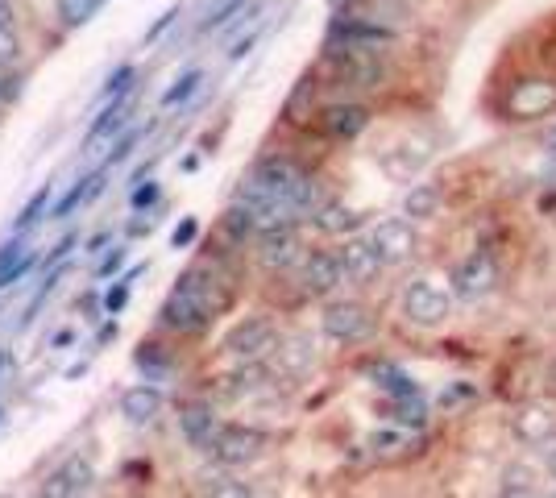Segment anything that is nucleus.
<instances>
[{
  "label": "nucleus",
  "instance_id": "4468645a",
  "mask_svg": "<svg viewBox=\"0 0 556 498\" xmlns=\"http://www.w3.org/2000/svg\"><path fill=\"white\" fill-rule=\"evenodd\" d=\"M158 324H162L166 332H179V337H196V332H204V328L212 324V316H208L191 295H183V291L175 287L171 295H166V303H162Z\"/></svg>",
  "mask_w": 556,
  "mask_h": 498
},
{
  "label": "nucleus",
  "instance_id": "412c9836",
  "mask_svg": "<svg viewBox=\"0 0 556 498\" xmlns=\"http://www.w3.org/2000/svg\"><path fill=\"white\" fill-rule=\"evenodd\" d=\"M96 191H104V175H100V171L75 179V183H71V191H67V196H63L59 204H54L46 216H50V220H67V216H75L83 204H88V200L96 196Z\"/></svg>",
  "mask_w": 556,
  "mask_h": 498
},
{
  "label": "nucleus",
  "instance_id": "2eb2a0df",
  "mask_svg": "<svg viewBox=\"0 0 556 498\" xmlns=\"http://www.w3.org/2000/svg\"><path fill=\"white\" fill-rule=\"evenodd\" d=\"M511 432H515L519 445L544 449L548 440H556V411L544 407V403H523V407L511 415Z\"/></svg>",
  "mask_w": 556,
  "mask_h": 498
},
{
  "label": "nucleus",
  "instance_id": "9b49d317",
  "mask_svg": "<svg viewBox=\"0 0 556 498\" xmlns=\"http://www.w3.org/2000/svg\"><path fill=\"white\" fill-rule=\"evenodd\" d=\"M303 254H308V249H303L299 225H278V229L258 233V258L270 270H291L303 262Z\"/></svg>",
  "mask_w": 556,
  "mask_h": 498
},
{
  "label": "nucleus",
  "instance_id": "6ab92c4d",
  "mask_svg": "<svg viewBox=\"0 0 556 498\" xmlns=\"http://www.w3.org/2000/svg\"><path fill=\"white\" fill-rule=\"evenodd\" d=\"M312 225H316L320 233H328V237H345V233L361 229V212L349 208V204H341V200H324V204L312 212Z\"/></svg>",
  "mask_w": 556,
  "mask_h": 498
},
{
  "label": "nucleus",
  "instance_id": "7c9ffc66",
  "mask_svg": "<svg viewBox=\"0 0 556 498\" xmlns=\"http://www.w3.org/2000/svg\"><path fill=\"white\" fill-rule=\"evenodd\" d=\"M137 142H142V129H133V133H125L121 142H117V150L108 154V166H113V162H121V158H125V154H129V150H133Z\"/></svg>",
  "mask_w": 556,
  "mask_h": 498
},
{
  "label": "nucleus",
  "instance_id": "4be33fe9",
  "mask_svg": "<svg viewBox=\"0 0 556 498\" xmlns=\"http://www.w3.org/2000/svg\"><path fill=\"white\" fill-rule=\"evenodd\" d=\"M129 117H133V92L100 108V117H96V121H92V129H88V146H96L100 137H113L117 129H125V121H129Z\"/></svg>",
  "mask_w": 556,
  "mask_h": 498
},
{
  "label": "nucleus",
  "instance_id": "b1692460",
  "mask_svg": "<svg viewBox=\"0 0 556 498\" xmlns=\"http://www.w3.org/2000/svg\"><path fill=\"white\" fill-rule=\"evenodd\" d=\"M104 0H59V21L67 30H79V25H88L96 13H100Z\"/></svg>",
  "mask_w": 556,
  "mask_h": 498
},
{
  "label": "nucleus",
  "instance_id": "a878e982",
  "mask_svg": "<svg viewBox=\"0 0 556 498\" xmlns=\"http://www.w3.org/2000/svg\"><path fill=\"white\" fill-rule=\"evenodd\" d=\"M50 191H54V187H50V183H42V187H38V196H34L30 204L21 208V216H17V225H13L17 233H25V229H30V225H38V220H46V204H50Z\"/></svg>",
  "mask_w": 556,
  "mask_h": 498
},
{
  "label": "nucleus",
  "instance_id": "6e6552de",
  "mask_svg": "<svg viewBox=\"0 0 556 498\" xmlns=\"http://www.w3.org/2000/svg\"><path fill=\"white\" fill-rule=\"evenodd\" d=\"M183 295H191V299H196L200 303V308L216 320L220 312H229L233 308V287L225 283V279H220V274L212 270V266H191L187 274H183V279L175 283Z\"/></svg>",
  "mask_w": 556,
  "mask_h": 498
},
{
  "label": "nucleus",
  "instance_id": "bb28decb",
  "mask_svg": "<svg viewBox=\"0 0 556 498\" xmlns=\"http://www.w3.org/2000/svg\"><path fill=\"white\" fill-rule=\"evenodd\" d=\"M137 79V71L133 67H121L113 79L104 83V92H100V104H113V100H121V96H129V83Z\"/></svg>",
  "mask_w": 556,
  "mask_h": 498
},
{
  "label": "nucleus",
  "instance_id": "5701e85b",
  "mask_svg": "<svg viewBox=\"0 0 556 498\" xmlns=\"http://www.w3.org/2000/svg\"><path fill=\"white\" fill-rule=\"evenodd\" d=\"M436 208H440V191H436L432 183H415V187L407 191V200H403V212L415 216V220L436 216Z\"/></svg>",
  "mask_w": 556,
  "mask_h": 498
},
{
  "label": "nucleus",
  "instance_id": "c9c22d12",
  "mask_svg": "<svg viewBox=\"0 0 556 498\" xmlns=\"http://www.w3.org/2000/svg\"><path fill=\"white\" fill-rule=\"evenodd\" d=\"M540 453H544V465H548V474L556 478V440H548V445H544Z\"/></svg>",
  "mask_w": 556,
  "mask_h": 498
},
{
  "label": "nucleus",
  "instance_id": "aec40b11",
  "mask_svg": "<svg viewBox=\"0 0 556 498\" xmlns=\"http://www.w3.org/2000/svg\"><path fill=\"white\" fill-rule=\"evenodd\" d=\"M158 411H162V391H158V386H129V391L121 395V415L129 424H150Z\"/></svg>",
  "mask_w": 556,
  "mask_h": 498
},
{
  "label": "nucleus",
  "instance_id": "ddd939ff",
  "mask_svg": "<svg viewBox=\"0 0 556 498\" xmlns=\"http://www.w3.org/2000/svg\"><path fill=\"white\" fill-rule=\"evenodd\" d=\"M345 283V274H341V262H337V254H328V249H308L303 254V262H299V287H303V295H332Z\"/></svg>",
  "mask_w": 556,
  "mask_h": 498
},
{
  "label": "nucleus",
  "instance_id": "2f4dec72",
  "mask_svg": "<svg viewBox=\"0 0 556 498\" xmlns=\"http://www.w3.org/2000/svg\"><path fill=\"white\" fill-rule=\"evenodd\" d=\"M67 249H75V233H67V237L59 241V245L50 249V254H46V266H59V262L67 258Z\"/></svg>",
  "mask_w": 556,
  "mask_h": 498
},
{
  "label": "nucleus",
  "instance_id": "393cba45",
  "mask_svg": "<svg viewBox=\"0 0 556 498\" xmlns=\"http://www.w3.org/2000/svg\"><path fill=\"white\" fill-rule=\"evenodd\" d=\"M204 83V71L200 67H191V71H183L179 79H175V88H166V96H162V108H179V104H187L191 96H196V88Z\"/></svg>",
  "mask_w": 556,
  "mask_h": 498
},
{
  "label": "nucleus",
  "instance_id": "ea45409f",
  "mask_svg": "<svg viewBox=\"0 0 556 498\" xmlns=\"http://www.w3.org/2000/svg\"><path fill=\"white\" fill-rule=\"evenodd\" d=\"M5 362H9V357H5V353H0V374H5Z\"/></svg>",
  "mask_w": 556,
  "mask_h": 498
},
{
  "label": "nucleus",
  "instance_id": "1a4fd4ad",
  "mask_svg": "<svg viewBox=\"0 0 556 498\" xmlns=\"http://www.w3.org/2000/svg\"><path fill=\"white\" fill-rule=\"evenodd\" d=\"M366 241L374 245V254H378L382 266H399V262H407V258L415 254V245H420V237H415V229H411V220H403V216H386V220H378Z\"/></svg>",
  "mask_w": 556,
  "mask_h": 498
},
{
  "label": "nucleus",
  "instance_id": "dca6fc26",
  "mask_svg": "<svg viewBox=\"0 0 556 498\" xmlns=\"http://www.w3.org/2000/svg\"><path fill=\"white\" fill-rule=\"evenodd\" d=\"M337 262H341V274H345V283H353V287H370L378 274L386 270L382 262H378V254H374V245L366 241V237H349L341 249H337Z\"/></svg>",
  "mask_w": 556,
  "mask_h": 498
},
{
  "label": "nucleus",
  "instance_id": "f257e3e1",
  "mask_svg": "<svg viewBox=\"0 0 556 498\" xmlns=\"http://www.w3.org/2000/svg\"><path fill=\"white\" fill-rule=\"evenodd\" d=\"M498 113H503V121H515V125H532V121L556 117V75L527 71V75L511 79L507 92H503V104H498Z\"/></svg>",
  "mask_w": 556,
  "mask_h": 498
},
{
  "label": "nucleus",
  "instance_id": "f704fd0d",
  "mask_svg": "<svg viewBox=\"0 0 556 498\" xmlns=\"http://www.w3.org/2000/svg\"><path fill=\"white\" fill-rule=\"evenodd\" d=\"M191 237H196V220H183V225H179V229H175V245H179V249H183V245H187V241H191Z\"/></svg>",
  "mask_w": 556,
  "mask_h": 498
},
{
  "label": "nucleus",
  "instance_id": "473e14b6",
  "mask_svg": "<svg viewBox=\"0 0 556 498\" xmlns=\"http://www.w3.org/2000/svg\"><path fill=\"white\" fill-rule=\"evenodd\" d=\"M129 200H133V208H146V204H154V200H158V183H146V187H137Z\"/></svg>",
  "mask_w": 556,
  "mask_h": 498
},
{
  "label": "nucleus",
  "instance_id": "4c0bfd02",
  "mask_svg": "<svg viewBox=\"0 0 556 498\" xmlns=\"http://www.w3.org/2000/svg\"><path fill=\"white\" fill-rule=\"evenodd\" d=\"M544 150H548V154H556V125H548V129H544Z\"/></svg>",
  "mask_w": 556,
  "mask_h": 498
},
{
  "label": "nucleus",
  "instance_id": "9d476101",
  "mask_svg": "<svg viewBox=\"0 0 556 498\" xmlns=\"http://www.w3.org/2000/svg\"><path fill=\"white\" fill-rule=\"evenodd\" d=\"M399 34L391 30V25L382 21H370V17H337L332 21V46L341 50H386Z\"/></svg>",
  "mask_w": 556,
  "mask_h": 498
},
{
  "label": "nucleus",
  "instance_id": "0eeeda50",
  "mask_svg": "<svg viewBox=\"0 0 556 498\" xmlns=\"http://www.w3.org/2000/svg\"><path fill=\"white\" fill-rule=\"evenodd\" d=\"M370 125V108L357 104V100H337V104H324L316 108V133L328 137V142H353Z\"/></svg>",
  "mask_w": 556,
  "mask_h": 498
},
{
  "label": "nucleus",
  "instance_id": "f03ea898",
  "mask_svg": "<svg viewBox=\"0 0 556 498\" xmlns=\"http://www.w3.org/2000/svg\"><path fill=\"white\" fill-rule=\"evenodd\" d=\"M320 328H324V337H332L337 345H361L374 337L378 316L370 303H361V299H332L320 316Z\"/></svg>",
  "mask_w": 556,
  "mask_h": 498
},
{
  "label": "nucleus",
  "instance_id": "c85d7f7f",
  "mask_svg": "<svg viewBox=\"0 0 556 498\" xmlns=\"http://www.w3.org/2000/svg\"><path fill=\"white\" fill-rule=\"evenodd\" d=\"M17 34H13V25H5V21H0V63H13L17 59Z\"/></svg>",
  "mask_w": 556,
  "mask_h": 498
},
{
  "label": "nucleus",
  "instance_id": "f8f14e48",
  "mask_svg": "<svg viewBox=\"0 0 556 498\" xmlns=\"http://www.w3.org/2000/svg\"><path fill=\"white\" fill-rule=\"evenodd\" d=\"M92 482H96L92 461L83 457V453H75V457H67L59 469H54V474H46L38 498H83V494L92 490Z\"/></svg>",
  "mask_w": 556,
  "mask_h": 498
},
{
  "label": "nucleus",
  "instance_id": "cd10ccee",
  "mask_svg": "<svg viewBox=\"0 0 556 498\" xmlns=\"http://www.w3.org/2000/svg\"><path fill=\"white\" fill-rule=\"evenodd\" d=\"M137 274H142V270H133V274H125V279H121V283H117L113 291L104 295V312H108V316H117V312L125 308V299H129V291H133V279H137Z\"/></svg>",
  "mask_w": 556,
  "mask_h": 498
},
{
  "label": "nucleus",
  "instance_id": "37998d69",
  "mask_svg": "<svg viewBox=\"0 0 556 498\" xmlns=\"http://www.w3.org/2000/svg\"><path fill=\"white\" fill-rule=\"evenodd\" d=\"M0 415H5V411H0Z\"/></svg>",
  "mask_w": 556,
  "mask_h": 498
},
{
  "label": "nucleus",
  "instance_id": "20e7f679",
  "mask_svg": "<svg viewBox=\"0 0 556 498\" xmlns=\"http://www.w3.org/2000/svg\"><path fill=\"white\" fill-rule=\"evenodd\" d=\"M278 328H274V320H266V316H249V320H241V324H233L229 332H225V341H220V349H225L233 362H241V366H249V362H266V357L278 349Z\"/></svg>",
  "mask_w": 556,
  "mask_h": 498
},
{
  "label": "nucleus",
  "instance_id": "79ce46f5",
  "mask_svg": "<svg viewBox=\"0 0 556 498\" xmlns=\"http://www.w3.org/2000/svg\"><path fill=\"white\" fill-rule=\"evenodd\" d=\"M548 498H556V494H548Z\"/></svg>",
  "mask_w": 556,
  "mask_h": 498
},
{
  "label": "nucleus",
  "instance_id": "c756f323",
  "mask_svg": "<svg viewBox=\"0 0 556 498\" xmlns=\"http://www.w3.org/2000/svg\"><path fill=\"white\" fill-rule=\"evenodd\" d=\"M208 498H254V490H249L245 482H216Z\"/></svg>",
  "mask_w": 556,
  "mask_h": 498
},
{
  "label": "nucleus",
  "instance_id": "39448f33",
  "mask_svg": "<svg viewBox=\"0 0 556 498\" xmlns=\"http://www.w3.org/2000/svg\"><path fill=\"white\" fill-rule=\"evenodd\" d=\"M270 445V436L262 428H249V424H220L216 440H212V461L220 465H249V461H258Z\"/></svg>",
  "mask_w": 556,
  "mask_h": 498
},
{
  "label": "nucleus",
  "instance_id": "f3484780",
  "mask_svg": "<svg viewBox=\"0 0 556 498\" xmlns=\"http://www.w3.org/2000/svg\"><path fill=\"white\" fill-rule=\"evenodd\" d=\"M179 428H183V440L191 449H212V440L220 432V420H216V411L208 403H183L179 407Z\"/></svg>",
  "mask_w": 556,
  "mask_h": 498
},
{
  "label": "nucleus",
  "instance_id": "a19ab883",
  "mask_svg": "<svg viewBox=\"0 0 556 498\" xmlns=\"http://www.w3.org/2000/svg\"><path fill=\"white\" fill-rule=\"evenodd\" d=\"M552 378H556V362H552Z\"/></svg>",
  "mask_w": 556,
  "mask_h": 498
},
{
  "label": "nucleus",
  "instance_id": "423d86ee",
  "mask_svg": "<svg viewBox=\"0 0 556 498\" xmlns=\"http://www.w3.org/2000/svg\"><path fill=\"white\" fill-rule=\"evenodd\" d=\"M494 287H498V262L486 254V249H474V254L453 266V279H449L453 299L474 303V299H486Z\"/></svg>",
  "mask_w": 556,
  "mask_h": 498
},
{
  "label": "nucleus",
  "instance_id": "a211bd4d",
  "mask_svg": "<svg viewBox=\"0 0 556 498\" xmlns=\"http://www.w3.org/2000/svg\"><path fill=\"white\" fill-rule=\"evenodd\" d=\"M30 270H38V254H34L30 241H9L5 249H0V291H9Z\"/></svg>",
  "mask_w": 556,
  "mask_h": 498
},
{
  "label": "nucleus",
  "instance_id": "58836bf2",
  "mask_svg": "<svg viewBox=\"0 0 556 498\" xmlns=\"http://www.w3.org/2000/svg\"><path fill=\"white\" fill-rule=\"evenodd\" d=\"M0 21H5V25L13 21V5H9V0H0Z\"/></svg>",
  "mask_w": 556,
  "mask_h": 498
},
{
  "label": "nucleus",
  "instance_id": "72a5a7b5",
  "mask_svg": "<svg viewBox=\"0 0 556 498\" xmlns=\"http://www.w3.org/2000/svg\"><path fill=\"white\" fill-rule=\"evenodd\" d=\"M121 258H125V249H108V258L100 262V279H104V274H113L121 266Z\"/></svg>",
  "mask_w": 556,
  "mask_h": 498
},
{
  "label": "nucleus",
  "instance_id": "7ed1b4c3",
  "mask_svg": "<svg viewBox=\"0 0 556 498\" xmlns=\"http://www.w3.org/2000/svg\"><path fill=\"white\" fill-rule=\"evenodd\" d=\"M399 308L415 328H436L453 316V291L436 279H411L399 295Z\"/></svg>",
  "mask_w": 556,
  "mask_h": 498
},
{
  "label": "nucleus",
  "instance_id": "e433bc0d",
  "mask_svg": "<svg viewBox=\"0 0 556 498\" xmlns=\"http://www.w3.org/2000/svg\"><path fill=\"white\" fill-rule=\"evenodd\" d=\"M503 498H540V494H536V486H507Z\"/></svg>",
  "mask_w": 556,
  "mask_h": 498
}]
</instances>
